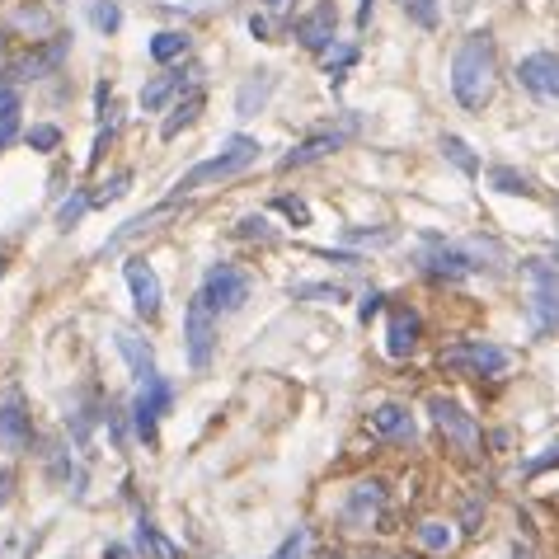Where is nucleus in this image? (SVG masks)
<instances>
[{
    "instance_id": "f257e3e1",
    "label": "nucleus",
    "mask_w": 559,
    "mask_h": 559,
    "mask_svg": "<svg viewBox=\"0 0 559 559\" xmlns=\"http://www.w3.org/2000/svg\"><path fill=\"white\" fill-rule=\"evenodd\" d=\"M494 76H498V57H494V33L475 29L461 38L456 57H451V94L466 113H480L494 99Z\"/></svg>"
},
{
    "instance_id": "f03ea898",
    "label": "nucleus",
    "mask_w": 559,
    "mask_h": 559,
    "mask_svg": "<svg viewBox=\"0 0 559 559\" xmlns=\"http://www.w3.org/2000/svg\"><path fill=\"white\" fill-rule=\"evenodd\" d=\"M254 160H259V141L245 137V132H235V137L221 141L217 156L193 165V170L174 184V198H188V193H198V188H207V184H221V179H235V174L249 170Z\"/></svg>"
},
{
    "instance_id": "7ed1b4c3",
    "label": "nucleus",
    "mask_w": 559,
    "mask_h": 559,
    "mask_svg": "<svg viewBox=\"0 0 559 559\" xmlns=\"http://www.w3.org/2000/svg\"><path fill=\"white\" fill-rule=\"evenodd\" d=\"M522 273H527V320L536 339H550L559 334V268L550 259H522Z\"/></svg>"
},
{
    "instance_id": "20e7f679",
    "label": "nucleus",
    "mask_w": 559,
    "mask_h": 559,
    "mask_svg": "<svg viewBox=\"0 0 559 559\" xmlns=\"http://www.w3.org/2000/svg\"><path fill=\"white\" fill-rule=\"evenodd\" d=\"M428 414H433V423L442 428V437H447V442L461 451L466 461H480V456H484V433H480V423L470 419L461 404L447 400V395H428Z\"/></svg>"
},
{
    "instance_id": "39448f33",
    "label": "nucleus",
    "mask_w": 559,
    "mask_h": 559,
    "mask_svg": "<svg viewBox=\"0 0 559 559\" xmlns=\"http://www.w3.org/2000/svg\"><path fill=\"white\" fill-rule=\"evenodd\" d=\"M419 268L428 278L461 282V278H470V273H480L484 259L475 254V245H447L442 235H428V240H423V254H419Z\"/></svg>"
},
{
    "instance_id": "423d86ee",
    "label": "nucleus",
    "mask_w": 559,
    "mask_h": 559,
    "mask_svg": "<svg viewBox=\"0 0 559 559\" xmlns=\"http://www.w3.org/2000/svg\"><path fill=\"white\" fill-rule=\"evenodd\" d=\"M442 367L466 376H498L513 367V353L489 339H470V343H456V348H442Z\"/></svg>"
},
{
    "instance_id": "0eeeda50",
    "label": "nucleus",
    "mask_w": 559,
    "mask_h": 559,
    "mask_svg": "<svg viewBox=\"0 0 559 559\" xmlns=\"http://www.w3.org/2000/svg\"><path fill=\"white\" fill-rule=\"evenodd\" d=\"M202 296H207V306L221 315H235L249 306V296H254V282L249 273H240L235 264H212L207 268V278H202Z\"/></svg>"
},
{
    "instance_id": "6e6552de",
    "label": "nucleus",
    "mask_w": 559,
    "mask_h": 559,
    "mask_svg": "<svg viewBox=\"0 0 559 559\" xmlns=\"http://www.w3.org/2000/svg\"><path fill=\"white\" fill-rule=\"evenodd\" d=\"M184 348H188V367L193 372H207L212 362V348H217V311L207 306V296H193L184 311Z\"/></svg>"
},
{
    "instance_id": "1a4fd4ad",
    "label": "nucleus",
    "mask_w": 559,
    "mask_h": 559,
    "mask_svg": "<svg viewBox=\"0 0 559 559\" xmlns=\"http://www.w3.org/2000/svg\"><path fill=\"white\" fill-rule=\"evenodd\" d=\"M165 409H170V386H165V376H156V381H146L141 395L132 400V428H137V437L146 447H156L160 414H165Z\"/></svg>"
},
{
    "instance_id": "9d476101",
    "label": "nucleus",
    "mask_w": 559,
    "mask_h": 559,
    "mask_svg": "<svg viewBox=\"0 0 559 559\" xmlns=\"http://www.w3.org/2000/svg\"><path fill=\"white\" fill-rule=\"evenodd\" d=\"M517 85L545 104H559V57L555 52H527L517 62Z\"/></svg>"
},
{
    "instance_id": "9b49d317",
    "label": "nucleus",
    "mask_w": 559,
    "mask_h": 559,
    "mask_svg": "<svg viewBox=\"0 0 559 559\" xmlns=\"http://www.w3.org/2000/svg\"><path fill=\"white\" fill-rule=\"evenodd\" d=\"M296 38H301V47H306V52H329V47L339 43V15H334V5H329V0H320L311 15L296 19Z\"/></svg>"
},
{
    "instance_id": "f8f14e48",
    "label": "nucleus",
    "mask_w": 559,
    "mask_h": 559,
    "mask_svg": "<svg viewBox=\"0 0 559 559\" xmlns=\"http://www.w3.org/2000/svg\"><path fill=\"white\" fill-rule=\"evenodd\" d=\"M127 287H132V306L141 320H156L160 315V278L146 259H127Z\"/></svg>"
},
{
    "instance_id": "ddd939ff",
    "label": "nucleus",
    "mask_w": 559,
    "mask_h": 559,
    "mask_svg": "<svg viewBox=\"0 0 559 559\" xmlns=\"http://www.w3.org/2000/svg\"><path fill=\"white\" fill-rule=\"evenodd\" d=\"M29 442H33V419H29V409H24V400L10 390V395L0 400V447L24 451Z\"/></svg>"
},
{
    "instance_id": "4468645a",
    "label": "nucleus",
    "mask_w": 559,
    "mask_h": 559,
    "mask_svg": "<svg viewBox=\"0 0 559 559\" xmlns=\"http://www.w3.org/2000/svg\"><path fill=\"white\" fill-rule=\"evenodd\" d=\"M386 508V484L381 480H362L348 489V503H343V517L353 522V527H372L376 517Z\"/></svg>"
},
{
    "instance_id": "2eb2a0df",
    "label": "nucleus",
    "mask_w": 559,
    "mask_h": 559,
    "mask_svg": "<svg viewBox=\"0 0 559 559\" xmlns=\"http://www.w3.org/2000/svg\"><path fill=\"white\" fill-rule=\"evenodd\" d=\"M419 334H423L419 315L409 311V306H395L386 320V353L390 358H409V353L419 348Z\"/></svg>"
},
{
    "instance_id": "dca6fc26",
    "label": "nucleus",
    "mask_w": 559,
    "mask_h": 559,
    "mask_svg": "<svg viewBox=\"0 0 559 559\" xmlns=\"http://www.w3.org/2000/svg\"><path fill=\"white\" fill-rule=\"evenodd\" d=\"M339 146H343V132H334V127H329V132H315V137H306L296 151H287V156L278 160V170L282 174H287V170H306V165H315V160L334 156Z\"/></svg>"
},
{
    "instance_id": "f3484780",
    "label": "nucleus",
    "mask_w": 559,
    "mask_h": 559,
    "mask_svg": "<svg viewBox=\"0 0 559 559\" xmlns=\"http://www.w3.org/2000/svg\"><path fill=\"white\" fill-rule=\"evenodd\" d=\"M367 428H372L376 437H386V442H414V414L404 409V404H381V409H372V419H367Z\"/></svg>"
},
{
    "instance_id": "a211bd4d",
    "label": "nucleus",
    "mask_w": 559,
    "mask_h": 559,
    "mask_svg": "<svg viewBox=\"0 0 559 559\" xmlns=\"http://www.w3.org/2000/svg\"><path fill=\"white\" fill-rule=\"evenodd\" d=\"M278 90V76L273 71H254V76L235 90V118H254V113H264V104L273 99Z\"/></svg>"
},
{
    "instance_id": "6ab92c4d",
    "label": "nucleus",
    "mask_w": 559,
    "mask_h": 559,
    "mask_svg": "<svg viewBox=\"0 0 559 559\" xmlns=\"http://www.w3.org/2000/svg\"><path fill=\"white\" fill-rule=\"evenodd\" d=\"M113 339H118V353H123V362L127 367H132V376H137L141 386H146V381H156V358H151V348H146V339H141V334H132V329H118V334H113Z\"/></svg>"
},
{
    "instance_id": "aec40b11",
    "label": "nucleus",
    "mask_w": 559,
    "mask_h": 559,
    "mask_svg": "<svg viewBox=\"0 0 559 559\" xmlns=\"http://www.w3.org/2000/svg\"><path fill=\"white\" fill-rule=\"evenodd\" d=\"M202 109H207V94H202V90H188L184 99L174 104L170 118L160 123V141H174L179 132H184V127H193V123H198V113H202Z\"/></svg>"
},
{
    "instance_id": "412c9836",
    "label": "nucleus",
    "mask_w": 559,
    "mask_h": 559,
    "mask_svg": "<svg viewBox=\"0 0 559 559\" xmlns=\"http://www.w3.org/2000/svg\"><path fill=\"white\" fill-rule=\"evenodd\" d=\"M184 76H188V71H165V76H156L151 85H146V90H141V109H146V113L165 109L174 94L184 90Z\"/></svg>"
},
{
    "instance_id": "4be33fe9",
    "label": "nucleus",
    "mask_w": 559,
    "mask_h": 559,
    "mask_svg": "<svg viewBox=\"0 0 559 559\" xmlns=\"http://www.w3.org/2000/svg\"><path fill=\"white\" fill-rule=\"evenodd\" d=\"M137 550H141V555H151V559H184V555H179V545L165 541L151 517H141V522H137Z\"/></svg>"
},
{
    "instance_id": "5701e85b",
    "label": "nucleus",
    "mask_w": 559,
    "mask_h": 559,
    "mask_svg": "<svg viewBox=\"0 0 559 559\" xmlns=\"http://www.w3.org/2000/svg\"><path fill=\"white\" fill-rule=\"evenodd\" d=\"M414 541H419L428 555H447L451 545H456V531H451V522L428 517V522H419V527H414Z\"/></svg>"
},
{
    "instance_id": "b1692460",
    "label": "nucleus",
    "mask_w": 559,
    "mask_h": 559,
    "mask_svg": "<svg viewBox=\"0 0 559 559\" xmlns=\"http://www.w3.org/2000/svg\"><path fill=\"white\" fill-rule=\"evenodd\" d=\"M489 188L508 193V198H531V193H536V184H531L522 170H513V165H494V170H489Z\"/></svg>"
},
{
    "instance_id": "393cba45",
    "label": "nucleus",
    "mask_w": 559,
    "mask_h": 559,
    "mask_svg": "<svg viewBox=\"0 0 559 559\" xmlns=\"http://www.w3.org/2000/svg\"><path fill=\"white\" fill-rule=\"evenodd\" d=\"M358 62V47L353 43H334L325 52V76H329V85H334V90H339L343 85V76H348V66Z\"/></svg>"
},
{
    "instance_id": "a878e982",
    "label": "nucleus",
    "mask_w": 559,
    "mask_h": 559,
    "mask_svg": "<svg viewBox=\"0 0 559 559\" xmlns=\"http://www.w3.org/2000/svg\"><path fill=\"white\" fill-rule=\"evenodd\" d=\"M62 57H66V38H57V43L47 47L43 57H29V62H19V66H15V80H38L47 66H57Z\"/></svg>"
},
{
    "instance_id": "bb28decb",
    "label": "nucleus",
    "mask_w": 559,
    "mask_h": 559,
    "mask_svg": "<svg viewBox=\"0 0 559 559\" xmlns=\"http://www.w3.org/2000/svg\"><path fill=\"white\" fill-rule=\"evenodd\" d=\"M442 156H447L456 170L466 174V179H475V174H480V156H475V151H470L461 137H442Z\"/></svg>"
},
{
    "instance_id": "cd10ccee",
    "label": "nucleus",
    "mask_w": 559,
    "mask_h": 559,
    "mask_svg": "<svg viewBox=\"0 0 559 559\" xmlns=\"http://www.w3.org/2000/svg\"><path fill=\"white\" fill-rule=\"evenodd\" d=\"M184 52H188V33H179V29H165L151 38V57H156V62H174V57H184Z\"/></svg>"
},
{
    "instance_id": "c85d7f7f",
    "label": "nucleus",
    "mask_w": 559,
    "mask_h": 559,
    "mask_svg": "<svg viewBox=\"0 0 559 559\" xmlns=\"http://www.w3.org/2000/svg\"><path fill=\"white\" fill-rule=\"evenodd\" d=\"M165 212H170V202H165V207H151V212H141V217H132V221H127V226H123V231H118V235H109V245H104V249H118V245H123V240H132V235L151 231V226H156V221L165 217Z\"/></svg>"
},
{
    "instance_id": "c756f323",
    "label": "nucleus",
    "mask_w": 559,
    "mask_h": 559,
    "mask_svg": "<svg viewBox=\"0 0 559 559\" xmlns=\"http://www.w3.org/2000/svg\"><path fill=\"white\" fill-rule=\"evenodd\" d=\"M90 5V19L99 33H118L123 29V10H118V0H85Z\"/></svg>"
},
{
    "instance_id": "7c9ffc66",
    "label": "nucleus",
    "mask_w": 559,
    "mask_h": 559,
    "mask_svg": "<svg viewBox=\"0 0 559 559\" xmlns=\"http://www.w3.org/2000/svg\"><path fill=\"white\" fill-rule=\"evenodd\" d=\"M235 235H240V240H264V245H273V240H278V231L268 226V217H264V212H259V217H240Z\"/></svg>"
},
{
    "instance_id": "2f4dec72",
    "label": "nucleus",
    "mask_w": 559,
    "mask_h": 559,
    "mask_svg": "<svg viewBox=\"0 0 559 559\" xmlns=\"http://www.w3.org/2000/svg\"><path fill=\"white\" fill-rule=\"evenodd\" d=\"M404 5V15L414 19V24H419V29H437V0H400Z\"/></svg>"
},
{
    "instance_id": "473e14b6",
    "label": "nucleus",
    "mask_w": 559,
    "mask_h": 559,
    "mask_svg": "<svg viewBox=\"0 0 559 559\" xmlns=\"http://www.w3.org/2000/svg\"><path fill=\"white\" fill-rule=\"evenodd\" d=\"M24 141H29L33 151H57V146H62V127L38 123V127H29V132H24Z\"/></svg>"
},
{
    "instance_id": "72a5a7b5",
    "label": "nucleus",
    "mask_w": 559,
    "mask_h": 559,
    "mask_svg": "<svg viewBox=\"0 0 559 559\" xmlns=\"http://www.w3.org/2000/svg\"><path fill=\"white\" fill-rule=\"evenodd\" d=\"M127 188H132V174H113V179L99 188V193H90V202H94V207H109V202L123 198Z\"/></svg>"
},
{
    "instance_id": "f704fd0d",
    "label": "nucleus",
    "mask_w": 559,
    "mask_h": 559,
    "mask_svg": "<svg viewBox=\"0 0 559 559\" xmlns=\"http://www.w3.org/2000/svg\"><path fill=\"white\" fill-rule=\"evenodd\" d=\"M85 207H94L90 193H76V198H66L62 202V212H57V221H62V231H71L80 217H85Z\"/></svg>"
},
{
    "instance_id": "c9c22d12",
    "label": "nucleus",
    "mask_w": 559,
    "mask_h": 559,
    "mask_svg": "<svg viewBox=\"0 0 559 559\" xmlns=\"http://www.w3.org/2000/svg\"><path fill=\"white\" fill-rule=\"evenodd\" d=\"M559 466V442L555 447H545L541 456H531L527 461V480H536V475H545V470H555Z\"/></svg>"
},
{
    "instance_id": "e433bc0d",
    "label": "nucleus",
    "mask_w": 559,
    "mask_h": 559,
    "mask_svg": "<svg viewBox=\"0 0 559 559\" xmlns=\"http://www.w3.org/2000/svg\"><path fill=\"white\" fill-rule=\"evenodd\" d=\"M278 212L282 217H292L296 226H311V207H306L301 198H278Z\"/></svg>"
},
{
    "instance_id": "4c0bfd02",
    "label": "nucleus",
    "mask_w": 559,
    "mask_h": 559,
    "mask_svg": "<svg viewBox=\"0 0 559 559\" xmlns=\"http://www.w3.org/2000/svg\"><path fill=\"white\" fill-rule=\"evenodd\" d=\"M343 240H348V245H390L395 231H343Z\"/></svg>"
},
{
    "instance_id": "58836bf2",
    "label": "nucleus",
    "mask_w": 559,
    "mask_h": 559,
    "mask_svg": "<svg viewBox=\"0 0 559 559\" xmlns=\"http://www.w3.org/2000/svg\"><path fill=\"white\" fill-rule=\"evenodd\" d=\"M15 24H24V29H33V33H47V15L43 10H33V5H19Z\"/></svg>"
},
{
    "instance_id": "ea45409f",
    "label": "nucleus",
    "mask_w": 559,
    "mask_h": 559,
    "mask_svg": "<svg viewBox=\"0 0 559 559\" xmlns=\"http://www.w3.org/2000/svg\"><path fill=\"white\" fill-rule=\"evenodd\" d=\"M292 296H320V301H343V287H329V282H311V287H292Z\"/></svg>"
},
{
    "instance_id": "a19ab883",
    "label": "nucleus",
    "mask_w": 559,
    "mask_h": 559,
    "mask_svg": "<svg viewBox=\"0 0 559 559\" xmlns=\"http://www.w3.org/2000/svg\"><path fill=\"white\" fill-rule=\"evenodd\" d=\"M301 550H306V531H292V536L278 545V555L273 559H301Z\"/></svg>"
},
{
    "instance_id": "79ce46f5",
    "label": "nucleus",
    "mask_w": 559,
    "mask_h": 559,
    "mask_svg": "<svg viewBox=\"0 0 559 559\" xmlns=\"http://www.w3.org/2000/svg\"><path fill=\"white\" fill-rule=\"evenodd\" d=\"M480 517H484V498H470L466 513H461V531H480Z\"/></svg>"
},
{
    "instance_id": "37998d69",
    "label": "nucleus",
    "mask_w": 559,
    "mask_h": 559,
    "mask_svg": "<svg viewBox=\"0 0 559 559\" xmlns=\"http://www.w3.org/2000/svg\"><path fill=\"white\" fill-rule=\"evenodd\" d=\"M5 113H19V94H15L10 80L0 76V118H5Z\"/></svg>"
},
{
    "instance_id": "c03bdc74",
    "label": "nucleus",
    "mask_w": 559,
    "mask_h": 559,
    "mask_svg": "<svg viewBox=\"0 0 559 559\" xmlns=\"http://www.w3.org/2000/svg\"><path fill=\"white\" fill-rule=\"evenodd\" d=\"M15 137H19V113H5V118H0V151H5Z\"/></svg>"
},
{
    "instance_id": "a18cd8bd",
    "label": "nucleus",
    "mask_w": 559,
    "mask_h": 559,
    "mask_svg": "<svg viewBox=\"0 0 559 559\" xmlns=\"http://www.w3.org/2000/svg\"><path fill=\"white\" fill-rule=\"evenodd\" d=\"M381 306H386V292H367V296H362V306H358V315H362V320H372Z\"/></svg>"
},
{
    "instance_id": "49530a36",
    "label": "nucleus",
    "mask_w": 559,
    "mask_h": 559,
    "mask_svg": "<svg viewBox=\"0 0 559 559\" xmlns=\"http://www.w3.org/2000/svg\"><path fill=\"white\" fill-rule=\"evenodd\" d=\"M249 33H254L259 43H273V24H268L264 15H249Z\"/></svg>"
},
{
    "instance_id": "de8ad7c7",
    "label": "nucleus",
    "mask_w": 559,
    "mask_h": 559,
    "mask_svg": "<svg viewBox=\"0 0 559 559\" xmlns=\"http://www.w3.org/2000/svg\"><path fill=\"white\" fill-rule=\"evenodd\" d=\"M10 489H15V475H10V470H0V508L10 503Z\"/></svg>"
},
{
    "instance_id": "09e8293b",
    "label": "nucleus",
    "mask_w": 559,
    "mask_h": 559,
    "mask_svg": "<svg viewBox=\"0 0 559 559\" xmlns=\"http://www.w3.org/2000/svg\"><path fill=\"white\" fill-rule=\"evenodd\" d=\"M372 5H376V0H362V5H358V29H367V24H372Z\"/></svg>"
},
{
    "instance_id": "8fccbe9b",
    "label": "nucleus",
    "mask_w": 559,
    "mask_h": 559,
    "mask_svg": "<svg viewBox=\"0 0 559 559\" xmlns=\"http://www.w3.org/2000/svg\"><path fill=\"white\" fill-rule=\"evenodd\" d=\"M104 559H132V550H127V545H109V550H104Z\"/></svg>"
},
{
    "instance_id": "3c124183",
    "label": "nucleus",
    "mask_w": 559,
    "mask_h": 559,
    "mask_svg": "<svg viewBox=\"0 0 559 559\" xmlns=\"http://www.w3.org/2000/svg\"><path fill=\"white\" fill-rule=\"evenodd\" d=\"M513 559H536V555H531V550H527V545H522V541H517V545H513Z\"/></svg>"
},
{
    "instance_id": "603ef678",
    "label": "nucleus",
    "mask_w": 559,
    "mask_h": 559,
    "mask_svg": "<svg viewBox=\"0 0 559 559\" xmlns=\"http://www.w3.org/2000/svg\"><path fill=\"white\" fill-rule=\"evenodd\" d=\"M264 5H278V10H282V5H287V0H264Z\"/></svg>"
},
{
    "instance_id": "864d4df0",
    "label": "nucleus",
    "mask_w": 559,
    "mask_h": 559,
    "mask_svg": "<svg viewBox=\"0 0 559 559\" xmlns=\"http://www.w3.org/2000/svg\"><path fill=\"white\" fill-rule=\"evenodd\" d=\"M0 52H5V29H0Z\"/></svg>"
},
{
    "instance_id": "5fc2aeb1",
    "label": "nucleus",
    "mask_w": 559,
    "mask_h": 559,
    "mask_svg": "<svg viewBox=\"0 0 559 559\" xmlns=\"http://www.w3.org/2000/svg\"><path fill=\"white\" fill-rule=\"evenodd\" d=\"M555 259H559V245H555Z\"/></svg>"
},
{
    "instance_id": "6e6d98bb",
    "label": "nucleus",
    "mask_w": 559,
    "mask_h": 559,
    "mask_svg": "<svg viewBox=\"0 0 559 559\" xmlns=\"http://www.w3.org/2000/svg\"><path fill=\"white\" fill-rule=\"evenodd\" d=\"M372 559H386V555H372Z\"/></svg>"
},
{
    "instance_id": "4d7b16f0",
    "label": "nucleus",
    "mask_w": 559,
    "mask_h": 559,
    "mask_svg": "<svg viewBox=\"0 0 559 559\" xmlns=\"http://www.w3.org/2000/svg\"><path fill=\"white\" fill-rule=\"evenodd\" d=\"M0 273H5V264H0Z\"/></svg>"
}]
</instances>
